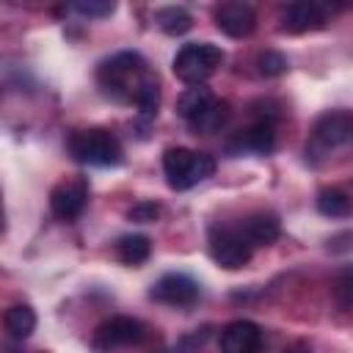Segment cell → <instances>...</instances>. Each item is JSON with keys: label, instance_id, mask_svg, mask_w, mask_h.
Returning <instances> with one entry per match:
<instances>
[{"label": "cell", "instance_id": "cell-12", "mask_svg": "<svg viewBox=\"0 0 353 353\" xmlns=\"http://www.w3.org/2000/svg\"><path fill=\"white\" fill-rule=\"evenodd\" d=\"M262 328L251 320H234L221 331V353H259Z\"/></svg>", "mask_w": 353, "mask_h": 353}, {"label": "cell", "instance_id": "cell-5", "mask_svg": "<svg viewBox=\"0 0 353 353\" xmlns=\"http://www.w3.org/2000/svg\"><path fill=\"white\" fill-rule=\"evenodd\" d=\"M251 251L254 248L245 240V234L240 232V226H212L210 229V256L221 268L237 270V268L248 265Z\"/></svg>", "mask_w": 353, "mask_h": 353}, {"label": "cell", "instance_id": "cell-8", "mask_svg": "<svg viewBox=\"0 0 353 353\" xmlns=\"http://www.w3.org/2000/svg\"><path fill=\"white\" fill-rule=\"evenodd\" d=\"M85 204H88V182H85V176L63 179L50 193V210L61 221H74L85 210Z\"/></svg>", "mask_w": 353, "mask_h": 353}, {"label": "cell", "instance_id": "cell-23", "mask_svg": "<svg viewBox=\"0 0 353 353\" xmlns=\"http://www.w3.org/2000/svg\"><path fill=\"white\" fill-rule=\"evenodd\" d=\"M74 11L83 14V17H108L116 11V3H108V0H80L74 3Z\"/></svg>", "mask_w": 353, "mask_h": 353}, {"label": "cell", "instance_id": "cell-20", "mask_svg": "<svg viewBox=\"0 0 353 353\" xmlns=\"http://www.w3.org/2000/svg\"><path fill=\"white\" fill-rule=\"evenodd\" d=\"M226 119H229V102L215 99L190 127H193L196 132H215V130H221V127L226 124Z\"/></svg>", "mask_w": 353, "mask_h": 353}, {"label": "cell", "instance_id": "cell-9", "mask_svg": "<svg viewBox=\"0 0 353 353\" xmlns=\"http://www.w3.org/2000/svg\"><path fill=\"white\" fill-rule=\"evenodd\" d=\"M276 146V132L270 121H254L251 127H245L243 132H237L229 143L226 152L229 154H270Z\"/></svg>", "mask_w": 353, "mask_h": 353}, {"label": "cell", "instance_id": "cell-14", "mask_svg": "<svg viewBox=\"0 0 353 353\" xmlns=\"http://www.w3.org/2000/svg\"><path fill=\"white\" fill-rule=\"evenodd\" d=\"M240 232L245 234V240L251 243V248L256 245H270L276 243V237L281 234V223L273 212H254L240 223Z\"/></svg>", "mask_w": 353, "mask_h": 353}, {"label": "cell", "instance_id": "cell-16", "mask_svg": "<svg viewBox=\"0 0 353 353\" xmlns=\"http://www.w3.org/2000/svg\"><path fill=\"white\" fill-rule=\"evenodd\" d=\"M3 323H6V331L14 339H28L36 331V312L28 303H14V306L6 309Z\"/></svg>", "mask_w": 353, "mask_h": 353}, {"label": "cell", "instance_id": "cell-11", "mask_svg": "<svg viewBox=\"0 0 353 353\" xmlns=\"http://www.w3.org/2000/svg\"><path fill=\"white\" fill-rule=\"evenodd\" d=\"M328 14L331 8L323 6V3H292L284 8V17H281V30L287 33H306V30H317L328 22Z\"/></svg>", "mask_w": 353, "mask_h": 353}, {"label": "cell", "instance_id": "cell-13", "mask_svg": "<svg viewBox=\"0 0 353 353\" xmlns=\"http://www.w3.org/2000/svg\"><path fill=\"white\" fill-rule=\"evenodd\" d=\"M215 25L232 39H245L256 28V14L245 3H223L215 8Z\"/></svg>", "mask_w": 353, "mask_h": 353}, {"label": "cell", "instance_id": "cell-18", "mask_svg": "<svg viewBox=\"0 0 353 353\" xmlns=\"http://www.w3.org/2000/svg\"><path fill=\"white\" fill-rule=\"evenodd\" d=\"M154 22L160 25L163 33H168V36H182V33L190 30L193 17H190V11L182 8V6H168V8H160V11L154 14Z\"/></svg>", "mask_w": 353, "mask_h": 353}, {"label": "cell", "instance_id": "cell-17", "mask_svg": "<svg viewBox=\"0 0 353 353\" xmlns=\"http://www.w3.org/2000/svg\"><path fill=\"white\" fill-rule=\"evenodd\" d=\"M149 254H152V240L146 234H124L116 243V256L124 265H141L149 259Z\"/></svg>", "mask_w": 353, "mask_h": 353}, {"label": "cell", "instance_id": "cell-25", "mask_svg": "<svg viewBox=\"0 0 353 353\" xmlns=\"http://www.w3.org/2000/svg\"><path fill=\"white\" fill-rule=\"evenodd\" d=\"M284 353H312V347H309L306 342H292V345H290Z\"/></svg>", "mask_w": 353, "mask_h": 353}, {"label": "cell", "instance_id": "cell-6", "mask_svg": "<svg viewBox=\"0 0 353 353\" xmlns=\"http://www.w3.org/2000/svg\"><path fill=\"white\" fill-rule=\"evenodd\" d=\"M146 339V325L135 317L127 314H116L105 323L97 325L94 331V350L99 353H110L116 347H127V345H138Z\"/></svg>", "mask_w": 353, "mask_h": 353}, {"label": "cell", "instance_id": "cell-19", "mask_svg": "<svg viewBox=\"0 0 353 353\" xmlns=\"http://www.w3.org/2000/svg\"><path fill=\"white\" fill-rule=\"evenodd\" d=\"M317 210L323 215H328V218H345L350 212V199L339 188H325L317 196Z\"/></svg>", "mask_w": 353, "mask_h": 353}, {"label": "cell", "instance_id": "cell-3", "mask_svg": "<svg viewBox=\"0 0 353 353\" xmlns=\"http://www.w3.org/2000/svg\"><path fill=\"white\" fill-rule=\"evenodd\" d=\"M69 152L77 163L85 165H119L121 163V143L110 130L88 127L69 135Z\"/></svg>", "mask_w": 353, "mask_h": 353}, {"label": "cell", "instance_id": "cell-1", "mask_svg": "<svg viewBox=\"0 0 353 353\" xmlns=\"http://www.w3.org/2000/svg\"><path fill=\"white\" fill-rule=\"evenodd\" d=\"M97 80L105 94H110L113 99H121V102H132V105L146 85L157 83L154 74L149 72L146 61L138 52H116L113 58L102 61Z\"/></svg>", "mask_w": 353, "mask_h": 353}, {"label": "cell", "instance_id": "cell-15", "mask_svg": "<svg viewBox=\"0 0 353 353\" xmlns=\"http://www.w3.org/2000/svg\"><path fill=\"white\" fill-rule=\"evenodd\" d=\"M215 99H218V97H215L207 85H190V88H185V91L179 94V99H176V113H179L188 124H193Z\"/></svg>", "mask_w": 353, "mask_h": 353}, {"label": "cell", "instance_id": "cell-24", "mask_svg": "<svg viewBox=\"0 0 353 353\" xmlns=\"http://www.w3.org/2000/svg\"><path fill=\"white\" fill-rule=\"evenodd\" d=\"M160 215V207L154 204V201H141V204H135L132 210H130V221H138V223H149V221H154Z\"/></svg>", "mask_w": 353, "mask_h": 353}, {"label": "cell", "instance_id": "cell-21", "mask_svg": "<svg viewBox=\"0 0 353 353\" xmlns=\"http://www.w3.org/2000/svg\"><path fill=\"white\" fill-rule=\"evenodd\" d=\"M256 63H259V72L268 74V77H276V74L287 72V58L281 52H276V50H265Z\"/></svg>", "mask_w": 353, "mask_h": 353}, {"label": "cell", "instance_id": "cell-7", "mask_svg": "<svg viewBox=\"0 0 353 353\" xmlns=\"http://www.w3.org/2000/svg\"><path fill=\"white\" fill-rule=\"evenodd\" d=\"M342 143H353V113L328 110L317 119L312 130V149H336Z\"/></svg>", "mask_w": 353, "mask_h": 353}, {"label": "cell", "instance_id": "cell-2", "mask_svg": "<svg viewBox=\"0 0 353 353\" xmlns=\"http://www.w3.org/2000/svg\"><path fill=\"white\" fill-rule=\"evenodd\" d=\"M163 171H165V179L174 190H188V188L204 182L207 176H212L215 160L204 152H193V149H185V146H171L163 154Z\"/></svg>", "mask_w": 353, "mask_h": 353}, {"label": "cell", "instance_id": "cell-4", "mask_svg": "<svg viewBox=\"0 0 353 353\" xmlns=\"http://www.w3.org/2000/svg\"><path fill=\"white\" fill-rule=\"evenodd\" d=\"M223 63V50L210 41L182 44L174 55V74L188 85H201Z\"/></svg>", "mask_w": 353, "mask_h": 353}, {"label": "cell", "instance_id": "cell-10", "mask_svg": "<svg viewBox=\"0 0 353 353\" xmlns=\"http://www.w3.org/2000/svg\"><path fill=\"white\" fill-rule=\"evenodd\" d=\"M154 301L168 306H190L199 298V284L185 273H165L149 292Z\"/></svg>", "mask_w": 353, "mask_h": 353}, {"label": "cell", "instance_id": "cell-22", "mask_svg": "<svg viewBox=\"0 0 353 353\" xmlns=\"http://www.w3.org/2000/svg\"><path fill=\"white\" fill-rule=\"evenodd\" d=\"M334 295H336L339 306H347V309L353 306V268L336 276V281H334Z\"/></svg>", "mask_w": 353, "mask_h": 353}]
</instances>
